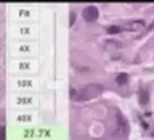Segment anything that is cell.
Wrapping results in <instances>:
<instances>
[{"mask_svg":"<svg viewBox=\"0 0 154 140\" xmlns=\"http://www.w3.org/2000/svg\"><path fill=\"white\" fill-rule=\"evenodd\" d=\"M100 94H103V85H100V84L85 85L84 89L79 92V95H77V101H88V100H93V98H96Z\"/></svg>","mask_w":154,"mask_h":140,"instance_id":"obj_1","label":"cell"},{"mask_svg":"<svg viewBox=\"0 0 154 140\" xmlns=\"http://www.w3.org/2000/svg\"><path fill=\"white\" fill-rule=\"evenodd\" d=\"M117 124H116V132H117L119 135H127L128 134V124H127V121H125V118L120 113H117Z\"/></svg>","mask_w":154,"mask_h":140,"instance_id":"obj_2","label":"cell"},{"mask_svg":"<svg viewBox=\"0 0 154 140\" xmlns=\"http://www.w3.org/2000/svg\"><path fill=\"white\" fill-rule=\"evenodd\" d=\"M84 18H85V21H88V23H93L98 19V8L96 7H87L84 10Z\"/></svg>","mask_w":154,"mask_h":140,"instance_id":"obj_3","label":"cell"},{"mask_svg":"<svg viewBox=\"0 0 154 140\" xmlns=\"http://www.w3.org/2000/svg\"><path fill=\"white\" fill-rule=\"evenodd\" d=\"M125 27L128 29V31H140V29L144 27V21H130L125 24Z\"/></svg>","mask_w":154,"mask_h":140,"instance_id":"obj_4","label":"cell"},{"mask_svg":"<svg viewBox=\"0 0 154 140\" xmlns=\"http://www.w3.org/2000/svg\"><path fill=\"white\" fill-rule=\"evenodd\" d=\"M140 101L146 105L148 103V92L146 90H140Z\"/></svg>","mask_w":154,"mask_h":140,"instance_id":"obj_5","label":"cell"},{"mask_svg":"<svg viewBox=\"0 0 154 140\" xmlns=\"http://www.w3.org/2000/svg\"><path fill=\"white\" fill-rule=\"evenodd\" d=\"M127 79H128V76H127V74H119L116 81H117V84H119V85H124L125 82H127Z\"/></svg>","mask_w":154,"mask_h":140,"instance_id":"obj_6","label":"cell"},{"mask_svg":"<svg viewBox=\"0 0 154 140\" xmlns=\"http://www.w3.org/2000/svg\"><path fill=\"white\" fill-rule=\"evenodd\" d=\"M119 31H120V27H117V26H109L108 27V32L109 34H117Z\"/></svg>","mask_w":154,"mask_h":140,"instance_id":"obj_7","label":"cell"}]
</instances>
